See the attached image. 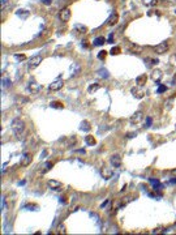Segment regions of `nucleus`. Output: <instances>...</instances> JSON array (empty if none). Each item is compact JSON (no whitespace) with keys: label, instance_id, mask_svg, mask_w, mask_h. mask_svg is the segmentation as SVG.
Segmentation results:
<instances>
[{"label":"nucleus","instance_id":"obj_34","mask_svg":"<svg viewBox=\"0 0 176 235\" xmlns=\"http://www.w3.org/2000/svg\"><path fill=\"white\" fill-rule=\"evenodd\" d=\"M150 124H151V119L149 118V119H147V127H150Z\"/></svg>","mask_w":176,"mask_h":235},{"label":"nucleus","instance_id":"obj_11","mask_svg":"<svg viewBox=\"0 0 176 235\" xmlns=\"http://www.w3.org/2000/svg\"><path fill=\"white\" fill-rule=\"evenodd\" d=\"M132 94L136 97V98H138V99H141L142 97L145 95V91H144V89H141V88H138V86H136V88H132Z\"/></svg>","mask_w":176,"mask_h":235},{"label":"nucleus","instance_id":"obj_14","mask_svg":"<svg viewBox=\"0 0 176 235\" xmlns=\"http://www.w3.org/2000/svg\"><path fill=\"white\" fill-rule=\"evenodd\" d=\"M47 184L51 190H60L61 188V183L59 180H54V179H51V180L47 182Z\"/></svg>","mask_w":176,"mask_h":235},{"label":"nucleus","instance_id":"obj_35","mask_svg":"<svg viewBox=\"0 0 176 235\" xmlns=\"http://www.w3.org/2000/svg\"><path fill=\"white\" fill-rule=\"evenodd\" d=\"M43 3H46V4H50V3H51V1H50V0H43Z\"/></svg>","mask_w":176,"mask_h":235},{"label":"nucleus","instance_id":"obj_4","mask_svg":"<svg viewBox=\"0 0 176 235\" xmlns=\"http://www.w3.org/2000/svg\"><path fill=\"white\" fill-rule=\"evenodd\" d=\"M168 48H170V45L167 42H160L159 45H157L154 47V51L157 54H164V52L168 51Z\"/></svg>","mask_w":176,"mask_h":235},{"label":"nucleus","instance_id":"obj_27","mask_svg":"<svg viewBox=\"0 0 176 235\" xmlns=\"http://www.w3.org/2000/svg\"><path fill=\"white\" fill-rule=\"evenodd\" d=\"M170 63H171V65H172V67L176 68V55H172V56H171Z\"/></svg>","mask_w":176,"mask_h":235},{"label":"nucleus","instance_id":"obj_18","mask_svg":"<svg viewBox=\"0 0 176 235\" xmlns=\"http://www.w3.org/2000/svg\"><path fill=\"white\" fill-rule=\"evenodd\" d=\"M74 29H76V30H78V33H81V34H85V33L87 32L86 26L80 25V24H76V25H74Z\"/></svg>","mask_w":176,"mask_h":235},{"label":"nucleus","instance_id":"obj_6","mask_svg":"<svg viewBox=\"0 0 176 235\" xmlns=\"http://www.w3.org/2000/svg\"><path fill=\"white\" fill-rule=\"evenodd\" d=\"M64 86V82H63V80H56V81H54L52 84H50V90H52V91H58V90H60L61 88Z\"/></svg>","mask_w":176,"mask_h":235},{"label":"nucleus","instance_id":"obj_21","mask_svg":"<svg viewBox=\"0 0 176 235\" xmlns=\"http://www.w3.org/2000/svg\"><path fill=\"white\" fill-rule=\"evenodd\" d=\"M51 107L52 109H64V106H63V103L61 102H51Z\"/></svg>","mask_w":176,"mask_h":235},{"label":"nucleus","instance_id":"obj_23","mask_svg":"<svg viewBox=\"0 0 176 235\" xmlns=\"http://www.w3.org/2000/svg\"><path fill=\"white\" fill-rule=\"evenodd\" d=\"M81 129H82V131H89V129H90L89 123H87V122H82V123H81Z\"/></svg>","mask_w":176,"mask_h":235},{"label":"nucleus","instance_id":"obj_33","mask_svg":"<svg viewBox=\"0 0 176 235\" xmlns=\"http://www.w3.org/2000/svg\"><path fill=\"white\" fill-rule=\"evenodd\" d=\"M171 174H172V175H175V176H176V169H173V170H171Z\"/></svg>","mask_w":176,"mask_h":235},{"label":"nucleus","instance_id":"obj_2","mask_svg":"<svg viewBox=\"0 0 176 235\" xmlns=\"http://www.w3.org/2000/svg\"><path fill=\"white\" fill-rule=\"evenodd\" d=\"M42 60H43V58H42L41 55H35V56H33V58L29 60V63H28V69H29L30 72L34 71L35 68L42 63Z\"/></svg>","mask_w":176,"mask_h":235},{"label":"nucleus","instance_id":"obj_5","mask_svg":"<svg viewBox=\"0 0 176 235\" xmlns=\"http://www.w3.org/2000/svg\"><path fill=\"white\" fill-rule=\"evenodd\" d=\"M32 162H33V155L30 154V153H25V154L21 157L20 165H21V166H24V167H26V166H29Z\"/></svg>","mask_w":176,"mask_h":235},{"label":"nucleus","instance_id":"obj_12","mask_svg":"<svg viewBox=\"0 0 176 235\" xmlns=\"http://www.w3.org/2000/svg\"><path fill=\"white\" fill-rule=\"evenodd\" d=\"M29 90L32 94H38L39 91L42 90V86L39 84H37V82H30L29 84Z\"/></svg>","mask_w":176,"mask_h":235},{"label":"nucleus","instance_id":"obj_20","mask_svg":"<svg viewBox=\"0 0 176 235\" xmlns=\"http://www.w3.org/2000/svg\"><path fill=\"white\" fill-rule=\"evenodd\" d=\"M56 230H58V231H56V232H58V234H65V232H67V230H65V225H64V223H60V225L58 226V229H56Z\"/></svg>","mask_w":176,"mask_h":235},{"label":"nucleus","instance_id":"obj_17","mask_svg":"<svg viewBox=\"0 0 176 235\" xmlns=\"http://www.w3.org/2000/svg\"><path fill=\"white\" fill-rule=\"evenodd\" d=\"M147 80V76L146 74H142V76H140V77H137V80H136V82H137V85H140V86H142V85L146 82Z\"/></svg>","mask_w":176,"mask_h":235},{"label":"nucleus","instance_id":"obj_3","mask_svg":"<svg viewBox=\"0 0 176 235\" xmlns=\"http://www.w3.org/2000/svg\"><path fill=\"white\" fill-rule=\"evenodd\" d=\"M59 18H60V21H63V22L69 21V18H70V9L69 8H63V9H60V12H59Z\"/></svg>","mask_w":176,"mask_h":235},{"label":"nucleus","instance_id":"obj_7","mask_svg":"<svg viewBox=\"0 0 176 235\" xmlns=\"http://www.w3.org/2000/svg\"><path fill=\"white\" fill-rule=\"evenodd\" d=\"M110 162H111V165L114 167H120V165H121V157L119 154H114L110 158Z\"/></svg>","mask_w":176,"mask_h":235},{"label":"nucleus","instance_id":"obj_26","mask_svg":"<svg viewBox=\"0 0 176 235\" xmlns=\"http://www.w3.org/2000/svg\"><path fill=\"white\" fill-rule=\"evenodd\" d=\"M119 52H120V47H114V48H111L110 54H111V55H116V54H119Z\"/></svg>","mask_w":176,"mask_h":235},{"label":"nucleus","instance_id":"obj_36","mask_svg":"<svg viewBox=\"0 0 176 235\" xmlns=\"http://www.w3.org/2000/svg\"><path fill=\"white\" fill-rule=\"evenodd\" d=\"M175 129H176V126H175Z\"/></svg>","mask_w":176,"mask_h":235},{"label":"nucleus","instance_id":"obj_1","mask_svg":"<svg viewBox=\"0 0 176 235\" xmlns=\"http://www.w3.org/2000/svg\"><path fill=\"white\" fill-rule=\"evenodd\" d=\"M12 131H13V133L16 135L17 139H20V137L22 136L24 131H25V123L20 119V118L13 119L12 120Z\"/></svg>","mask_w":176,"mask_h":235},{"label":"nucleus","instance_id":"obj_37","mask_svg":"<svg viewBox=\"0 0 176 235\" xmlns=\"http://www.w3.org/2000/svg\"><path fill=\"white\" fill-rule=\"evenodd\" d=\"M175 13H176V11H175Z\"/></svg>","mask_w":176,"mask_h":235},{"label":"nucleus","instance_id":"obj_13","mask_svg":"<svg viewBox=\"0 0 176 235\" xmlns=\"http://www.w3.org/2000/svg\"><path fill=\"white\" fill-rule=\"evenodd\" d=\"M142 119H144V114L141 113V111H137V113H136L135 115H132V118H131V123L136 124V123L141 122Z\"/></svg>","mask_w":176,"mask_h":235},{"label":"nucleus","instance_id":"obj_24","mask_svg":"<svg viewBox=\"0 0 176 235\" xmlns=\"http://www.w3.org/2000/svg\"><path fill=\"white\" fill-rule=\"evenodd\" d=\"M52 166H54V163H52V162H47V163H46V167L43 169V172H47L48 170H51Z\"/></svg>","mask_w":176,"mask_h":235},{"label":"nucleus","instance_id":"obj_30","mask_svg":"<svg viewBox=\"0 0 176 235\" xmlns=\"http://www.w3.org/2000/svg\"><path fill=\"white\" fill-rule=\"evenodd\" d=\"M16 58L18 60H25V55H16Z\"/></svg>","mask_w":176,"mask_h":235},{"label":"nucleus","instance_id":"obj_16","mask_svg":"<svg viewBox=\"0 0 176 235\" xmlns=\"http://www.w3.org/2000/svg\"><path fill=\"white\" fill-rule=\"evenodd\" d=\"M85 141H86V144L87 145H90V146H93V145H95V139H94V136H91V135H87V136H85Z\"/></svg>","mask_w":176,"mask_h":235},{"label":"nucleus","instance_id":"obj_25","mask_svg":"<svg viewBox=\"0 0 176 235\" xmlns=\"http://www.w3.org/2000/svg\"><path fill=\"white\" fill-rule=\"evenodd\" d=\"M28 102H29L28 98H18V99H17V105H20V106L24 105V103H28Z\"/></svg>","mask_w":176,"mask_h":235},{"label":"nucleus","instance_id":"obj_22","mask_svg":"<svg viewBox=\"0 0 176 235\" xmlns=\"http://www.w3.org/2000/svg\"><path fill=\"white\" fill-rule=\"evenodd\" d=\"M144 4H146V5H157L158 0H144Z\"/></svg>","mask_w":176,"mask_h":235},{"label":"nucleus","instance_id":"obj_29","mask_svg":"<svg viewBox=\"0 0 176 235\" xmlns=\"http://www.w3.org/2000/svg\"><path fill=\"white\" fill-rule=\"evenodd\" d=\"M110 204H111V200H106L104 203H103L102 205H100V208H102V209H103V208H106V206H107V205H110Z\"/></svg>","mask_w":176,"mask_h":235},{"label":"nucleus","instance_id":"obj_10","mask_svg":"<svg viewBox=\"0 0 176 235\" xmlns=\"http://www.w3.org/2000/svg\"><path fill=\"white\" fill-rule=\"evenodd\" d=\"M112 174H114V172H112V170L110 167H103L102 170H100V175H102V178L103 179H107V180L112 178Z\"/></svg>","mask_w":176,"mask_h":235},{"label":"nucleus","instance_id":"obj_19","mask_svg":"<svg viewBox=\"0 0 176 235\" xmlns=\"http://www.w3.org/2000/svg\"><path fill=\"white\" fill-rule=\"evenodd\" d=\"M104 37H98V38H95V41H94V46H102L103 43H104Z\"/></svg>","mask_w":176,"mask_h":235},{"label":"nucleus","instance_id":"obj_28","mask_svg":"<svg viewBox=\"0 0 176 235\" xmlns=\"http://www.w3.org/2000/svg\"><path fill=\"white\" fill-rule=\"evenodd\" d=\"M106 55H107V51H100L99 54H98V58H99L100 60H103V59L106 58Z\"/></svg>","mask_w":176,"mask_h":235},{"label":"nucleus","instance_id":"obj_32","mask_svg":"<svg viewBox=\"0 0 176 235\" xmlns=\"http://www.w3.org/2000/svg\"><path fill=\"white\" fill-rule=\"evenodd\" d=\"M81 42H82V46H83V47H87V46H89V43H87V41H85V39H82V41H81Z\"/></svg>","mask_w":176,"mask_h":235},{"label":"nucleus","instance_id":"obj_31","mask_svg":"<svg viewBox=\"0 0 176 235\" xmlns=\"http://www.w3.org/2000/svg\"><path fill=\"white\" fill-rule=\"evenodd\" d=\"M163 91H166V86H160L158 89V93H163Z\"/></svg>","mask_w":176,"mask_h":235},{"label":"nucleus","instance_id":"obj_15","mask_svg":"<svg viewBox=\"0 0 176 235\" xmlns=\"http://www.w3.org/2000/svg\"><path fill=\"white\" fill-rule=\"evenodd\" d=\"M98 89H99V84H98V82H94V84H91L89 88H87V93H89V94H94L97 90H98Z\"/></svg>","mask_w":176,"mask_h":235},{"label":"nucleus","instance_id":"obj_8","mask_svg":"<svg viewBox=\"0 0 176 235\" xmlns=\"http://www.w3.org/2000/svg\"><path fill=\"white\" fill-rule=\"evenodd\" d=\"M118 21H119V14L116 12H114V13H111L110 17L107 18V25H108V26H114V25L118 24Z\"/></svg>","mask_w":176,"mask_h":235},{"label":"nucleus","instance_id":"obj_9","mask_svg":"<svg viewBox=\"0 0 176 235\" xmlns=\"http://www.w3.org/2000/svg\"><path fill=\"white\" fill-rule=\"evenodd\" d=\"M162 76H163V73H162L160 69H154V71L151 72V74H150L151 80L155 81V82H159V81L162 80Z\"/></svg>","mask_w":176,"mask_h":235}]
</instances>
